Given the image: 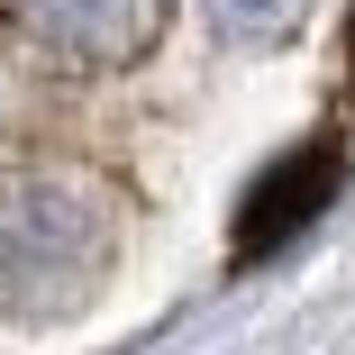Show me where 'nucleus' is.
Returning a JSON list of instances; mask_svg holds the SVG:
<instances>
[{"instance_id": "4", "label": "nucleus", "mask_w": 355, "mask_h": 355, "mask_svg": "<svg viewBox=\"0 0 355 355\" xmlns=\"http://www.w3.org/2000/svg\"><path fill=\"white\" fill-rule=\"evenodd\" d=\"M301 10H310V0H209L219 37H237V46H273V37H292Z\"/></svg>"}, {"instance_id": "2", "label": "nucleus", "mask_w": 355, "mask_h": 355, "mask_svg": "<svg viewBox=\"0 0 355 355\" xmlns=\"http://www.w3.org/2000/svg\"><path fill=\"white\" fill-rule=\"evenodd\" d=\"M164 10H173V0H0V19H10L37 55L73 64V73L137 64L164 37Z\"/></svg>"}, {"instance_id": "1", "label": "nucleus", "mask_w": 355, "mask_h": 355, "mask_svg": "<svg viewBox=\"0 0 355 355\" xmlns=\"http://www.w3.org/2000/svg\"><path fill=\"white\" fill-rule=\"evenodd\" d=\"M128 237V209L92 173L19 164L0 173V319H55L83 310Z\"/></svg>"}, {"instance_id": "3", "label": "nucleus", "mask_w": 355, "mask_h": 355, "mask_svg": "<svg viewBox=\"0 0 355 355\" xmlns=\"http://www.w3.org/2000/svg\"><path fill=\"white\" fill-rule=\"evenodd\" d=\"M337 182H346V155H337V146H301V155H282V164L246 191V209H237V255H273V246H292L319 209L337 200Z\"/></svg>"}]
</instances>
